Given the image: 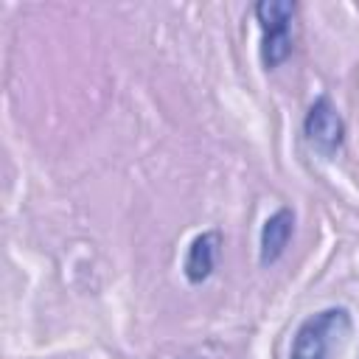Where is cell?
<instances>
[{"label": "cell", "mask_w": 359, "mask_h": 359, "mask_svg": "<svg viewBox=\"0 0 359 359\" xmlns=\"http://www.w3.org/2000/svg\"><path fill=\"white\" fill-rule=\"evenodd\" d=\"M252 11L261 25V62L272 70L292 56V22L297 6L292 0H261Z\"/></svg>", "instance_id": "2"}, {"label": "cell", "mask_w": 359, "mask_h": 359, "mask_svg": "<svg viewBox=\"0 0 359 359\" xmlns=\"http://www.w3.org/2000/svg\"><path fill=\"white\" fill-rule=\"evenodd\" d=\"M219 247H222V236L216 230H205L188 244V252L182 261V275L188 283L196 286L213 275L216 261H219Z\"/></svg>", "instance_id": "5"}, {"label": "cell", "mask_w": 359, "mask_h": 359, "mask_svg": "<svg viewBox=\"0 0 359 359\" xmlns=\"http://www.w3.org/2000/svg\"><path fill=\"white\" fill-rule=\"evenodd\" d=\"M292 233H294V213L289 208H278L261 224V236H258V261H261V266H272L275 261H280V255L289 247Z\"/></svg>", "instance_id": "4"}, {"label": "cell", "mask_w": 359, "mask_h": 359, "mask_svg": "<svg viewBox=\"0 0 359 359\" xmlns=\"http://www.w3.org/2000/svg\"><path fill=\"white\" fill-rule=\"evenodd\" d=\"M353 331L351 311L342 306L323 309L300 323L292 339L289 359H331L334 348H339Z\"/></svg>", "instance_id": "1"}, {"label": "cell", "mask_w": 359, "mask_h": 359, "mask_svg": "<svg viewBox=\"0 0 359 359\" xmlns=\"http://www.w3.org/2000/svg\"><path fill=\"white\" fill-rule=\"evenodd\" d=\"M303 135H306L309 146L314 151H320L323 157H334L342 149V143H345V121H342V115L337 112V107L331 104L328 95H320L309 107V112L303 118Z\"/></svg>", "instance_id": "3"}]
</instances>
